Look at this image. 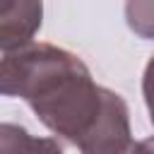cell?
Masks as SVG:
<instances>
[{
  "label": "cell",
  "instance_id": "1",
  "mask_svg": "<svg viewBox=\"0 0 154 154\" xmlns=\"http://www.w3.org/2000/svg\"><path fill=\"white\" fill-rule=\"evenodd\" d=\"M0 94L24 99L55 137L87 154L135 149L123 96L99 87L89 67L60 46L29 38L0 48Z\"/></svg>",
  "mask_w": 154,
  "mask_h": 154
},
{
  "label": "cell",
  "instance_id": "2",
  "mask_svg": "<svg viewBox=\"0 0 154 154\" xmlns=\"http://www.w3.org/2000/svg\"><path fill=\"white\" fill-rule=\"evenodd\" d=\"M43 22V0H0V48L29 41Z\"/></svg>",
  "mask_w": 154,
  "mask_h": 154
},
{
  "label": "cell",
  "instance_id": "3",
  "mask_svg": "<svg viewBox=\"0 0 154 154\" xmlns=\"http://www.w3.org/2000/svg\"><path fill=\"white\" fill-rule=\"evenodd\" d=\"M0 152H60L58 140H38L14 123H0Z\"/></svg>",
  "mask_w": 154,
  "mask_h": 154
}]
</instances>
